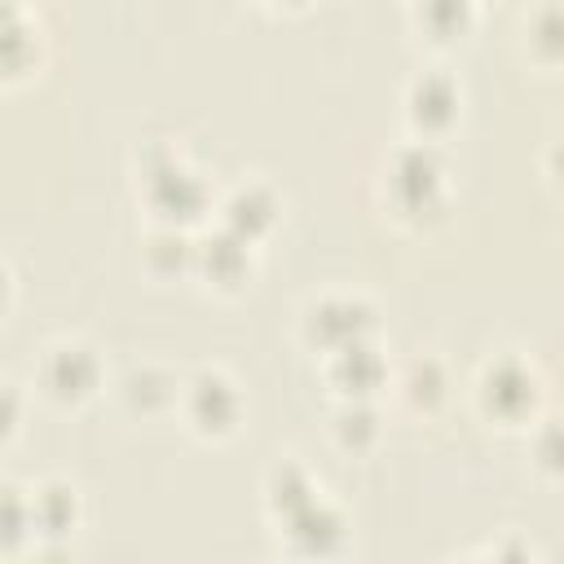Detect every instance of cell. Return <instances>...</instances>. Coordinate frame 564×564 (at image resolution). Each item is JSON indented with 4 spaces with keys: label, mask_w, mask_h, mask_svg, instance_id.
Here are the masks:
<instances>
[{
    "label": "cell",
    "mask_w": 564,
    "mask_h": 564,
    "mask_svg": "<svg viewBox=\"0 0 564 564\" xmlns=\"http://www.w3.org/2000/svg\"><path fill=\"white\" fill-rule=\"evenodd\" d=\"M388 194L401 216H436L445 203V163L427 145H405L388 163Z\"/></svg>",
    "instance_id": "6da1fadb"
},
{
    "label": "cell",
    "mask_w": 564,
    "mask_h": 564,
    "mask_svg": "<svg viewBox=\"0 0 564 564\" xmlns=\"http://www.w3.org/2000/svg\"><path fill=\"white\" fill-rule=\"evenodd\" d=\"M141 181H145V198L150 207L163 216V225H181V220H194L207 203V189L203 181L172 154V150H159L141 163Z\"/></svg>",
    "instance_id": "7a4b0ae2"
},
{
    "label": "cell",
    "mask_w": 564,
    "mask_h": 564,
    "mask_svg": "<svg viewBox=\"0 0 564 564\" xmlns=\"http://www.w3.org/2000/svg\"><path fill=\"white\" fill-rule=\"evenodd\" d=\"M538 397L542 383L533 366H524L520 357H494L480 370V405L502 423H524L538 410Z\"/></svg>",
    "instance_id": "3957f363"
},
{
    "label": "cell",
    "mask_w": 564,
    "mask_h": 564,
    "mask_svg": "<svg viewBox=\"0 0 564 564\" xmlns=\"http://www.w3.org/2000/svg\"><path fill=\"white\" fill-rule=\"evenodd\" d=\"M181 401H185V419H189L203 436H225V432H234V423H238V414H242V397H238L234 379L220 375V370H198V375H189Z\"/></svg>",
    "instance_id": "277c9868"
},
{
    "label": "cell",
    "mask_w": 564,
    "mask_h": 564,
    "mask_svg": "<svg viewBox=\"0 0 564 564\" xmlns=\"http://www.w3.org/2000/svg\"><path fill=\"white\" fill-rule=\"evenodd\" d=\"M97 379H101L97 352H93L88 344H79V339L53 344V348L44 352V361H40V383H44V392H48L53 401H62V405H75V401L93 397Z\"/></svg>",
    "instance_id": "5b68a950"
},
{
    "label": "cell",
    "mask_w": 564,
    "mask_h": 564,
    "mask_svg": "<svg viewBox=\"0 0 564 564\" xmlns=\"http://www.w3.org/2000/svg\"><path fill=\"white\" fill-rule=\"evenodd\" d=\"M366 330H370V304H361L352 295H326L304 317V335L313 344H322L326 352H335L352 339H366Z\"/></svg>",
    "instance_id": "8992f818"
},
{
    "label": "cell",
    "mask_w": 564,
    "mask_h": 564,
    "mask_svg": "<svg viewBox=\"0 0 564 564\" xmlns=\"http://www.w3.org/2000/svg\"><path fill=\"white\" fill-rule=\"evenodd\" d=\"M405 115L414 128L423 132H441L454 123L458 115V84L445 75V70H423L410 79L405 88Z\"/></svg>",
    "instance_id": "52a82bcc"
},
{
    "label": "cell",
    "mask_w": 564,
    "mask_h": 564,
    "mask_svg": "<svg viewBox=\"0 0 564 564\" xmlns=\"http://www.w3.org/2000/svg\"><path fill=\"white\" fill-rule=\"evenodd\" d=\"M282 529H286L291 546L304 551V555H330L344 542V516L330 502H322V498H313L308 507H300L295 516H286Z\"/></svg>",
    "instance_id": "ba28073f"
},
{
    "label": "cell",
    "mask_w": 564,
    "mask_h": 564,
    "mask_svg": "<svg viewBox=\"0 0 564 564\" xmlns=\"http://www.w3.org/2000/svg\"><path fill=\"white\" fill-rule=\"evenodd\" d=\"M194 264H198L212 282L234 286V282H242L247 269H251V238H242L238 229L225 225V229H216L212 238L194 242Z\"/></svg>",
    "instance_id": "9c48e42d"
},
{
    "label": "cell",
    "mask_w": 564,
    "mask_h": 564,
    "mask_svg": "<svg viewBox=\"0 0 564 564\" xmlns=\"http://www.w3.org/2000/svg\"><path fill=\"white\" fill-rule=\"evenodd\" d=\"M326 370H330V383H335L344 397H361V401L383 383V357L375 352L370 339H352V344L335 348Z\"/></svg>",
    "instance_id": "30bf717a"
},
{
    "label": "cell",
    "mask_w": 564,
    "mask_h": 564,
    "mask_svg": "<svg viewBox=\"0 0 564 564\" xmlns=\"http://www.w3.org/2000/svg\"><path fill=\"white\" fill-rule=\"evenodd\" d=\"M75 516H79V502H75V489L70 485L48 480V485L31 489V524H35V533L62 538V533L75 529Z\"/></svg>",
    "instance_id": "8fae6325"
},
{
    "label": "cell",
    "mask_w": 564,
    "mask_h": 564,
    "mask_svg": "<svg viewBox=\"0 0 564 564\" xmlns=\"http://www.w3.org/2000/svg\"><path fill=\"white\" fill-rule=\"evenodd\" d=\"M225 225L229 229H238L242 238H256L260 229H269L273 225V216H278V203H273V194L264 189V185H238L229 198H225Z\"/></svg>",
    "instance_id": "7c38bea8"
},
{
    "label": "cell",
    "mask_w": 564,
    "mask_h": 564,
    "mask_svg": "<svg viewBox=\"0 0 564 564\" xmlns=\"http://www.w3.org/2000/svg\"><path fill=\"white\" fill-rule=\"evenodd\" d=\"M264 498H269V511H273L278 520H286V516H295L300 507H308V502L317 498V485L308 480V471H304L300 463H278V467L269 471Z\"/></svg>",
    "instance_id": "4fadbf2b"
},
{
    "label": "cell",
    "mask_w": 564,
    "mask_h": 564,
    "mask_svg": "<svg viewBox=\"0 0 564 564\" xmlns=\"http://www.w3.org/2000/svg\"><path fill=\"white\" fill-rule=\"evenodd\" d=\"M119 392H123V401H128L132 410L154 414V410H163V405L176 397V383H172V375H163L159 366H132V370L123 375Z\"/></svg>",
    "instance_id": "5bb4252c"
},
{
    "label": "cell",
    "mask_w": 564,
    "mask_h": 564,
    "mask_svg": "<svg viewBox=\"0 0 564 564\" xmlns=\"http://www.w3.org/2000/svg\"><path fill=\"white\" fill-rule=\"evenodd\" d=\"M414 22L432 40H454L471 26V0H414Z\"/></svg>",
    "instance_id": "9a60e30c"
},
{
    "label": "cell",
    "mask_w": 564,
    "mask_h": 564,
    "mask_svg": "<svg viewBox=\"0 0 564 564\" xmlns=\"http://www.w3.org/2000/svg\"><path fill=\"white\" fill-rule=\"evenodd\" d=\"M524 35H529V48L546 62L564 57V0H546L529 13L524 22Z\"/></svg>",
    "instance_id": "2e32d148"
},
{
    "label": "cell",
    "mask_w": 564,
    "mask_h": 564,
    "mask_svg": "<svg viewBox=\"0 0 564 564\" xmlns=\"http://www.w3.org/2000/svg\"><path fill=\"white\" fill-rule=\"evenodd\" d=\"M379 436V423H375V410L361 401V397H348L335 414V441L344 449H366L370 441Z\"/></svg>",
    "instance_id": "e0dca14e"
},
{
    "label": "cell",
    "mask_w": 564,
    "mask_h": 564,
    "mask_svg": "<svg viewBox=\"0 0 564 564\" xmlns=\"http://www.w3.org/2000/svg\"><path fill=\"white\" fill-rule=\"evenodd\" d=\"M145 260H150V269L172 273V269H181V264H194V242L181 234V225H163V229L150 234Z\"/></svg>",
    "instance_id": "ac0fdd59"
},
{
    "label": "cell",
    "mask_w": 564,
    "mask_h": 564,
    "mask_svg": "<svg viewBox=\"0 0 564 564\" xmlns=\"http://www.w3.org/2000/svg\"><path fill=\"white\" fill-rule=\"evenodd\" d=\"M401 388H405V401H410V405L432 410V405L445 397V375H441V366H436L432 357H423V361H414V366L405 370Z\"/></svg>",
    "instance_id": "d6986e66"
},
{
    "label": "cell",
    "mask_w": 564,
    "mask_h": 564,
    "mask_svg": "<svg viewBox=\"0 0 564 564\" xmlns=\"http://www.w3.org/2000/svg\"><path fill=\"white\" fill-rule=\"evenodd\" d=\"M529 449H533V463H538L542 471L564 476V419H542V423L533 427Z\"/></svg>",
    "instance_id": "ffe728a7"
},
{
    "label": "cell",
    "mask_w": 564,
    "mask_h": 564,
    "mask_svg": "<svg viewBox=\"0 0 564 564\" xmlns=\"http://www.w3.org/2000/svg\"><path fill=\"white\" fill-rule=\"evenodd\" d=\"M546 163H551V172H555V176L564 181V137H560V141L551 145V159H546Z\"/></svg>",
    "instance_id": "44dd1931"
},
{
    "label": "cell",
    "mask_w": 564,
    "mask_h": 564,
    "mask_svg": "<svg viewBox=\"0 0 564 564\" xmlns=\"http://www.w3.org/2000/svg\"><path fill=\"white\" fill-rule=\"evenodd\" d=\"M273 4H300V0H273Z\"/></svg>",
    "instance_id": "7402d4cb"
}]
</instances>
